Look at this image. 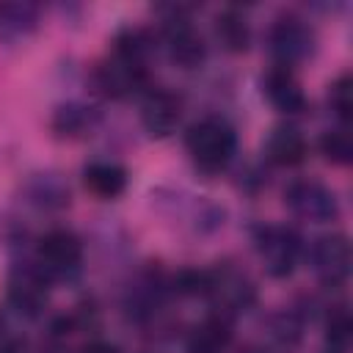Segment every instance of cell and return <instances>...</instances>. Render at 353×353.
Instances as JSON below:
<instances>
[{
    "label": "cell",
    "instance_id": "1",
    "mask_svg": "<svg viewBox=\"0 0 353 353\" xmlns=\"http://www.w3.org/2000/svg\"><path fill=\"white\" fill-rule=\"evenodd\" d=\"M154 41L141 28H124L116 33L110 52L94 69V85L108 99H130L146 88L149 80V55Z\"/></svg>",
    "mask_w": 353,
    "mask_h": 353
},
{
    "label": "cell",
    "instance_id": "2",
    "mask_svg": "<svg viewBox=\"0 0 353 353\" xmlns=\"http://www.w3.org/2000/svg\"><path fill=\"white\" fill-rule=\"evenodd\" d=\"M185 152L196 171L221 174L237 154V132L221 116H204L185 132Z\"/></svg>",
    "mask_w": 353,
    "mask_h": 353
},
{
    "label": "cell",
    "instance_id": "3",
    "mask_svg": "<svg viewBox=\"0 0 353 353\" xmlns=\"http://www.w3.org/2000/svg\"><path fill=\"white\" fill-rule=\"evenodd\" d=\"M201 298H207L215 317H221L226 323H234L240 314H245L254 306L256 290L240 268L223 262V265H215V268L204 270Z\"/></svg>",
    "mask_w": 353,
    "mask_h": 353
},
{
    "label": "cell",
    "instance_id": "4",
    "mask_svg": "<svg viewBox=\"0 0 353 353\" xmlns=\"http://www.w3.org/2000/svg\"><path fill=\"white\" fill-rule=\"evenodd\" d=\"M160 22V47L168 61L179 69H199L207 58V41L196 22L190 19L188 6H163Z\"/></svg>",
    "mask_w": 353,
    "mask_h": 353
},
{
    "label": "cell",
    "instance_id": "5",
    "mask_svg": "<svg viewBox=\"0 0 353 353\" xmlns=\"http://www.w3.org/2000/svg\"><path fill=\"white\" fill-rule=\"evenodd\" d=\"M254 248L270 279H290L303 259L301 234L284 223H259L254 229Z\"/></svg>",
    "mask_w": 353,
    "mask_h": 353
},
{
    "label": "cell",
    "instance_id": "6",
    "mask_svg": "<svg viewBox=\"0 0 353 353\" xmlns=\"http://www.w3.org/2000/svg\"><path fill=\"white\" fill-rule=\"evenodd\" d=\"M30 259L52 284L74 281L83 270V240L72 229H50L39 237Z\"/></svg>",
    "mask_w": 353,
    "mask_h": 353
},
{
    "label": "cell",
    "instance_id": "7",
    "mask_svg": "<svg viewBox=\"0 0 353 353\" xmlns=\"http://www.w3.org/2000/svg\"><path fill=\"white\" fill-rule=\"evenodd\" d=\"M52 281L36 268L33 259H19L11 265L6 276V301L14 314L25 320H36L50 303Z\"/></svg>",
    "mask_w": 353,
    "mask_h": 353
},
{
    "label": "cell",
    "instance_id": "8",
    "mask_svg": "<svg viewBox=\"0 0 353 353\" xmlns=\"http://www.w3.org/2000/svg\"><path fill=\"white\" fill-rule=\"evenodd\" d=\"M314 44H317V39H314L312 25L295 14L279 17L268 30V50H270L273 66L295 69L298 63L312 58Z\"/></svg>",
    "mask_w": 353,
    "mask_h": 353
},
{
    "label": "cell",
    "instance_id": "9",
    "mask_svg": "<svg viewBox=\"0 0 353 353\" xmlns=\"http://www.w3.org/2000/svg\"><path fill=\"white\" fill-rule=\"evenodd\" d=\"M284 207L306 223H331L339 218V199L336 193L312 176L292 179L284 188Z\"/></svg>",
    "mask_w": 353,
    "mask_h": 353
},
{
    "label": "cell",
    "instance_id": "10",
    "mask_svg": "<svg viewBox=\"0 0 353 353\" xmlns=\"http://www.w3.org/2000/svg\"><path fill=\"white\" fill-rule=\"evenodd\" d=\"M309 265L317 276V281L323 287H342L350 276V243L345 234L331 232V234H320L312 245H309Z\"/></svg>",
    "mask_w": 353,
    "mask_h": 353
},
{
    "label": "cell",
    "instance_id": "11",
    "mask_svg": "<svg viewBox=\"0 0 353 353\" xmlns=\"http://www.w3.org/2000/svg\"><path fill=\"white\" fill-rule=\"evenodd\" d=\"M179 121H182V99L174 91L163 88V85H154V88L143 91L141 124H143L149 138H168V135H174Z\"/></svg>",
    "mask_w": 353,
    "mask_h": 353
},
{
    "label": "cell",
    "instance_id": "12",
    "mask_svg": "<svg viewBox=\"0 0 353 353\" xmlns=\"http://www.w3.org/2000/svg\"><path fill=\"white\" fill-rule=\"evenodd\" d=\"M262 94L284 116H298L306 110V94L295 77V69L270 66L262 77Z\"/></svg>",
    "mask_w": 353,
    "mask_h": 353
},
{
    "label": "cell",
    "instance_id": "13",
    "mask_svg": "<svg viewBox=\"0 0 353 353\" xmlns=\"http://www.w3.org/2000/svg\"><path fill=\"white\" fill-rule=\"evenodd\" d=\"M306 138L295 124H279L265 141V157L279 168H295L306 160Z\"/></svg>",
    "mask_w": 353,
    "mask_h": 353
},
{
    "label": "cell",
    "instance_id": "14",
    "mask_svg": "<svg viewBox=\"0 0 353 353\" xmlns=\"http://www.w3.org/2000/svg\"><path fill=\"white\" fill-rule=\"evenodd\" d=\"M41 22V6L39 3H0V41L3 44H19L36 33Z\"/></svg>",
    "mask_w": 353,
    "mask_h": 353
},
{
    "label": "cell",
    "instance_id": "15",
    "mask_svg": "<svg viewBox=\"0 0 353 353\" xmlns=\"http://www.w3.org/2000/svg\"><path fill=\"white\" fill-rule=\"evenodd\" d=\"M83 185L97 199H119L127 190V168L113 160H91L83 168Z\"/></svg>",
    "mask_w": 353,
    "mask_h": 353
},
{
    "label": "cell",
    "instance_id": "16",
    "mask_svg": "<svg viewBox=\"0 0 353 353\" xmlns=\"http://www.w3.org/2000/svg\"><path fill=\"white\" fill-rule=\"evenodd\" d=\"M99 121V110L85 102H66L52 113V132L58 138H83Z\"/></svg>",
    "mask_w": 353,
    "mask_h": 353
},
{
    "label": "cell",
    "instance_id": "17",
    "mask_svg": "<svg viewBox=\"0 0 353 353\" xmlns=\"http://www.w3.org/2000/svg\"><path fill=\"white\" fill-rule=\"evenodd\" d=\"M215 36L229 52H245L251 44V25L240 8H223L215 17Z\"/></svg>",
    "mask_w": 353,
    "mask_h": 353
},
{
    "label": "cell",
    "instance_id": "18",
    "mask_svg": "<svg viewBox=\"0 0 353 353\" xmlns=\"http://www.w3.org/2000/svg\"><path fill=\"white\" fill-rule=\"evenodd\" d=\"M232 339V323L210 314L190 336L188 353H223Z\"/></svg>",
    "mask_w": 353,
    "mask_h": 353
},
{
    "label": "cell",
    "instance_id": "19",
    "mask_svg": "<svg viewBox=\"0 0 353 353\" xmlns=\"http://www.w3.org/2000/svg\"><path fill=\"white\" fill-rule=\"evenodd\" d=\"M347 347H350V314L345 303H339L328 309L323 353H347Z\"/></svg>",
    "mask_w": 353,
    "mask_h": 353
},
{
    "label": "cell",
    "instance_id": "20",
    "mask_svg": "<svg viewBox=\"0 0 353 353\" xmlns=\"http://www.w3.org/2000/svg\"><path fill=\"white\" fill-rule=\"evenodd\" d=\"M30 201L39 207V210H61L66 201H69V190L55 179V176H36L30 182Z\"/></svg>",
    "mask_w": 353,
    "mask_h": 353
},
{
    "label": "cell",
    "instance_id": "21",
    "mask_svg": "<svg viewBox=\"0 0 353 353\" xmlns=\"http://www.w3.org/2000/svg\"><path fill=\"white\" fill-rule=\"evenodd\" d=\"M320 152L328 163L334 165H347L353 160V141H350V132L347 127H334V130H325L323 138H320Z\"/></svg>",
    "mask_w": 353,
    "mask_h": 353
},
{
    "label": "cell",
    "instance_id": "22",
    "mask_svg": "<svg viewBox=\"0 0 353 353\" xmlns=\"http://www.w3.org/2000/svg\"><path fill=\"white\" fill-rule=\"evenodd\" d=\"M328 108L334 110L339 127H347L350 124V116H353V80L350 74H339L331 85H328Z\"/></svg>",
    "mask_w": 353,
    "mask_h": 353
},
{
    "label": "cell",
    "instance_id": "23",
    "mask_svg": "<svg viewBox=\"0 0 353 353\" xmlns=\"http://www.w3.org/2000/svg\"><path fill=\"white\" fill-rule=\"evenodd\" d=\"M0 353H22V336L6 312H0Z\"/></svg>",
    "mask_w": 353,
    "mask_h": 353
},
{
    "label": "cell",
    "instance_id": "24",
    "mask_svg": "<svg viewBox=\"0 0 353 353\" xmlns=\"http://www.w3.org/2000/svg\"><path fill=\"white\" fill-rule=\"evenodd\" d=\"M80 353H119L113 345H108V342H91V345H85Z\"/></svg>",
    "mask_w": 353,
    "mask_h": 353
}]
</instances>
